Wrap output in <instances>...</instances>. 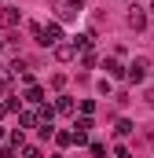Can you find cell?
<instances>
[{
	"mask_svg": "<svg viewBox=\"0 0 154 158\" xmlns=\"http://www.w3.org/2000/svg\"><path fill=\"white\" fill-rule=\"evenodd\" d=\"M143 74H147V59H143V55H136V63L125 70V77L132 81V85H140V81H143Z\"/></svg>",
	"mask_w": 154,
	"mask_h": 158,
	"instance_id": "277c9868",
	"label": "cell"
},
{
	"mask_svg": "<svg viewBox=\"0 0 154 158\" xmlns=\"http://www.w3.org/2000/svg\"><path fill=\"white\" fill-rule=\"evenodd\" d=\"M22 158H44V151H40L37 143H26L22 147Z\"/></svg>",
	"mask_w": 154,
	"mask_h": 158,
	"instance_id": "2e32d148",
	"label": "cell"
},
{
	"mask_svg": "<svg viewBox=\"0 0 154 158\" xmlns=\"http://www.w3.org/2000/svg\"><path fill=\"white\" fill-rule=\"evenodd\" d=\"M7 143H11L15 151H22V147H26V132H22V129H15V132L7 136Z\"/></svg>",
	"mask_w": 154,
	"mask_h": 158,
	"instance_id": "7c38bea8",
	"label": "cell"
},
{
	"mask_svg": "<svg viewBox=\"0 0 154 158\" xmlns=\"http://www.w3.org/2000/svg\"><path fill=\"white\" fill-rule=\"evenodd\" d=\"M114 155H117V158H132V155H128V147H114Z\"/></svg>",
	"mask_w": 154,
	"mask_h": 158,
	"instance_id": "cb8c5ba5",
	"label": "cell"
},
{
	"mask_svg": "<svg viewBox=\"0 0 154 158\" xmlns=\"http://www.w3.org/2000/svg\"><path fill=\"white\" fill-rule=\"evenodd\" d=\"M81 66L92 70V66H95V52H81Z\"/></svg>",
	"mask_w": 154,
	"mask_h": 158,
	"instance_id": "ac0fdd59",
	"label": "cell"
},
{
	"mask_svg": "<svg viewBox=\"0 0 154 158\" xmlns=\"http://www.w3.org/2000/svg\"><path fill=\"white\" fill-rule=\"evenodd\" d=\"M51 121H55V107L40 103V107H37V125H51Z\"/></svg>",
	"mask_w": 154,
	"mask_h": 158,
	"instance_id": "9c48e42d",
	"label": "cell"
},
{
	"mask_svg": "<svg viewBox=\"0 0 154 158\" xmlns=\"http://www.w3.org/2000/svg\"><path fill=\"white\" fill-rule=\"evenodd\" d=\"M4 114H7V103H0V118H4Z\"/></svg>",
	"mask_w": 154,
	"mask_h": 158,
	"instance_id": "484cf974",
	"label": "cell"
},
{
	"mask_svg": "<svg viewBox=\"0 0 154 158\" xmlns=\"http://www.w3.org/2000/svg\"><path fill=\"white\" fill-rule=\"evenodd\" d=\"M22 103H33V107H40V103H44V88H40V85H26Z\"/></svg>",
	"mask_w": 154,
	"mask_h": 158,
	"instance_id": "8992f818",
	"label": "cell"
},
{
	"mask_svg": "<svg viewBox=\"0 0 154 158\" xmlns=\"http://www.w3.org/2000/svg\"><path fill=\"white\" fill-rule=\"evenodd\" d=\"M30 30H33V37H37L40 48H55V44L63 40V22H44V26H40V22H33Z\"/></svg>",
	"mask_w": 154,
	"mask_h": 158,
	"instance_id": "6da1fadb",
	"label": "cell"
},
{
	"mask_svg": "<svg viewBox=\"0 0 154 158\" xmlns=\"http://www.w3.org/2000/svg\"><path fill=\"white\" fill-rule=\"evenodd\" d=\"M81 114L92 118V114H95V99H81Z\"/></svg>",
	"mask_w": 154,
	"mask_h": 158,
	"instance_id": "ffe728a7",
	"label": "cell"
},
{
	"mask_svg": "<svg viewBox=\"0 0 154 158\" xmlns=\"http://www.w3.org/2000/svg\"><path fill=\"white\" fill-rule=\"evenodd\" d=\"M103 70H107V77H125V66H121V59H117V55L103 59Z\"/></svg>",
	"mask_w": 154,
	"mask_h": 158,
	"instance_id": "52a82bcc",
	"label": "cell"
},
{
	"mask_svg": "<svg viewBox=\"0 0 154 158\" xmlns=\"http://www.w3.org/2000/svg\"><path fill=\"white\" fill-rule=\"evenodd\" d=\"M51 107H55V114H74V99H70V96H59Z\"/></svg>",
	"mask_w": 154,
	"mask_h": 158,
	"instance_id": "30bf717a",
	"label": "cell"
},
{
	"mask_svg": "<svg viewBox=\"0 0 154 158\" xmlns=\"http://www.w3.org/2000/svg\"><path fill=\"white\" fill-rule=\"evenodd\" d=\"M55 143L59 147H70V132H55Z\"/></svg>",
	"mask_w": 154,
	"mask_h": 158,
	"instance_id": "603a6c76",
	"label": "cell"
},
{
	"mask_svg": "<svg viewBox=\"0 0 154 158\" xmlns=\"http://www.w3.org/2000/svg\"><path fill=\"white\" fill-rule=\"evenodd\" d=\"M4 136H7V132H4V125H0V140H4Z\"/></svg>",
	"mask_w": 154,
	"mask_h": 158,
	"instance_id": "4316f807",
	"label": "cell"
},
{
	"mask_svg": "<svg viewBox=\"0 0 154 158\" xmlns=\"http://www.w3.org/2000/svg\"><path fill=\"white\" fill-rule=\"evenodd\" d=\"M0 52H4V40H0Z\"/></svg>",
	"mask_w": 154,
	"mask_h": 158,
	"instance_id": "83f0119b",
	"label": "cell"
},
{
	"mask_svg": "<svg viewBox=\"0 0 154 158\" xmlns=\"http://www.w3.org/2000/svg\"><path fill=\"white\" fill-rule=\"evenodd\" d=\"M88 151H92V158H107V143L95 140V143H88Z\"/></svg>",
	"mask_w": 154,
	"mask_h": 158,
	"instance_id": "e0dca14e",
	"label": "cell"
},
{
	"mask_svg": "<svg viewBox=\"0 0 154 158\" xmlns=\"http://www.w3.org/2000/svg\"><path fill=\"white\" fill-rule=\"evenodd\" d=\"M74 129H77V132H88V129H92V118H88V114L74 118Z\"/></svg>",
	"mask_w": 154,
	"mask_h": 158,
	"instance_id": "9a60e30c",
	"label": "cell"
},
{
	"mask_svg": "<svg viewBox=\"0 0 154 158\" xmlns=\"http://www.w3.org/2000/svg\"><path fill=\"white\" fill-rule=\"evenodd\" d=\"M0 26H4V30H15V26H18V11H15V7H0Z\"/></svg>",
	"mask_w": 154,
	"mask_h": 158,
	"instance_id": "ba28073f",
	"label": "cell"
},
{
	"mask_svg": "<svg viewBox=\"0 0 154 158\" xmlns=\"http://www.w3.org/2000/svg\"><path fill=\"white\" fill-rule=\"evenodd\" d=\"M7 85H11V70L0 63V88H7Z\"/></svg>",
	"mask_w": 154,
	"mask_h": 158,
	"instance_id": "44dd1931",
	"label": "cell"
},
{
	"mask_svg": "<svg viewBox=\"0 0 154 158\" xmlns=\"http://www.w3.org/2000/svg\"><path fill=\"white\" fill-rule=\"evenodd\" d=\"M51 52H55V59H59V63H70V59L77 55V48L70 44V40H59V44H55Z\"/></svg>",
	"mask_w": 154,
	"mask_h": 158,
	"instance_id": "5b68a950",
	"label": "cell"
},
{
	"mask_svg": "<svg viewBox=\"0 0 154 158\" xmlns=\"http://www.w3.org/2000/svg\"><path fill=\"white\" fill-rule=\"evenodd\" d=\"M70 143H77V147H84V143H88V132H77V129H74V132H70Z\"/></svg>",
	"mask_w": 154,
	"mask_h": 158,
	"instance_id": "d6986e66",
	"label": "cell"
},
{
	"mask_svg": "<svg viewBox=\"0 0 154 158\" xmlns=\"http://www.w3.org/2000/svg\"><path fill=\"white\" fill-rule=\"evenodd\" d=\"M81 15V0H55V19L59 22H70Z\"/></svg>",
	"mask_w": 154,
	"mask_h": 158,
	"instance_id": "7a4b0ae2",
	"label": "cell"
},
{
	"mask_svg": "<svg viewBox=\"0 0 154 158\" xmlns=\"http://www.w3.org/2000/svg\"><path fill=\"white\" fill-rule=\"evenodd\" d=\"M51 88L63 92V88H66V74H55V77H51Z\"/></svg>",
	"mask_w": 154,
	"mask_h": 158,
	"instance_id": "7402d4cb",
	"label": "cell"
},
{
	"mask_svg": "<svg viewBox=\"0 0 154 158\" xmlns=\"http://www.w3.org/2000/svg\"><path fill=\"white\" fill-rule=\"evenodd\" d=\"M70 44H74L77 52H92V37H88V33H81V37H74Z\"/></svg>",
	"mask_w": 154,
	"mask_h": 158,
	"instance_id": "5bb4252c",
	"label": "cell"
},
{
	"mask_svg": "<svg viewBox=\"0 0 154 158\" xmlns=\"http://www.w3.org/2000/svg\"><path fill=\"white\" fill-rule=\"evenodd\" d=\"M143 99H147V107H154V88H147V96H143Z\"/></svg>",
	"mask_w": 154,
	"mask_h": 158,
	"instance_id": "d4e9b609",
	"label": "cell"
},
{
	"mask_svg": "<svg viewBox=\"0 0 154 158\" xmlns=\"http://www.w3.org/2000/svg\"><path fill=\"white\" fill-rule=\"evenodd\" d=\"M18 125L22 129H37V110H18Z\"/></svg>",
	"mask_w": 154,
	"mask_h": 158,
	"instance_id": "8fae6325",
	"label": "cell"
},
{
	"mask_svg": "<svg viewBox=\"0 0 154 158\" xmlns=\"http://www.w3.org/2000/svg\"><path fill=\"white\" fill-rule=\"evenodd\" d=\"M114 132L121 136V140H125V136H132V132H136V125H132L128 118H121V121H117V129H114Z\"/></svg>",
	"mask_w": 154,
	"mask_h": 158,
	"instance_id": "4fadbf2b",
	"label": "cell"
},
{
	"mask_svg": "<svg viewBox=\"0 0 154 158\" xmlns=\"http://www.w3.org/2000/svg\"><path fill=\"white\" fill-rule=\"evenodd\" d=\"M125 22H128V30H136V33H140V30L147 26V7L132 4V7H128V15H125Z\"/></svg>",
	"mask_w": 154,
	"mask_h": 158,
	"instance_id": "3957f363",
	"label": "cell"
}]
</instances>
